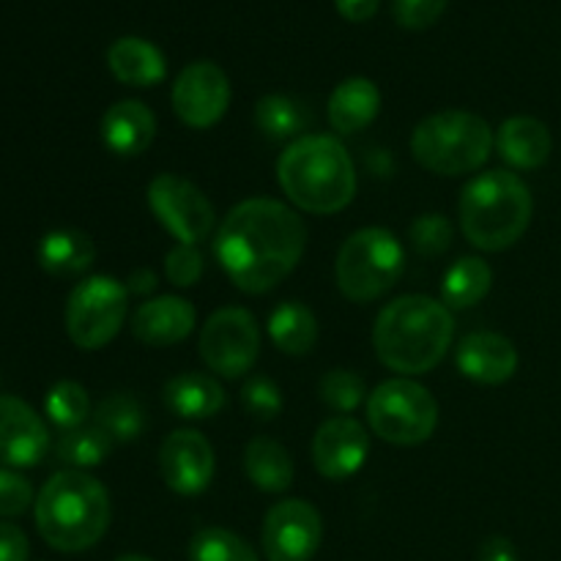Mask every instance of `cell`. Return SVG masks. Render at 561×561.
Wrapping results in <instances>:
<instances>
[{"mask_svg":"<svg viewBox=\"0 0 561 561\" xmlns=\"http://www.w3.org/2000/svg\"><path fill=\"white\" fill-rule=\"evenodd\" d=\"M305 247L301 217L272 197H252L230 208L214 241L222 272L252 296L277 288L299 266Z\"/></svg>","mask_w":561,"mask_h":561,"instance_id":"1","label":"cell"},{"mask_svg":"<svg viewBox=\"0 0 561 561\" xmlns=\"http://www.w3.org/2000/svg\"><path fill=\"white\" fill-rule=\"evenodd\" d=\"M453 337V312L431 296H400L378 312L373 327L378 359L403 376L433 370L449 351Z\"/></svg>","mask_w":561,"mask_h":561,"instance_id":"2","label":"cell"},{"mask_svg":"<svg viewBox=\"0 0 561 561\" xmlns=\"http://www.w3.org/2000/svg\"><path fill=\"white\" fill-rule=\"evenodd\" d=\"M277 181L290 203L310 214H337L354 201L356 170L337 137L305 135L277 162Z\"/></svg>","mask_w":561,"mask_h":561,"instance_id":"3","label":"cell"},{"mask_svg":"<svg viewBox=\"0 0 561 561\" xmlns=\"http://www.w3.org/2000/svg\"><path fill=\"white\" fill-rule=\"evenodd\" d=\"M36 526L49 548L80 553L96 546L110 526V496L104 485L82 471L49 477L36 499Z\"/></svg>","mask_w":561,"mask_h":561,"instance_id":"4","label":"cell"},{"mask_svg":"<svg viewBox=\"0 0 561 561\" xmlns=\"http://www.w3.org/2000/svg\"><path fill=\"white\" fill-rule=\"evenodd\" d=\"M460 230L469 244L502 252L526 233L535 214L529 186L510 170H488L460 192Z\"/></svg>","mask_w":561,"mask_h":561,"instance_id":"5","label":"cell"},{"mask_svg":"<svg viewBox=\"0 0 561 561\" xmlns=\"http://www.w3.org/2000/svg\"><path fill=\"white\" fill-rule=\"evenodd\" d=\"M493 131L485 118L466 110L427 115L411 135V153L436 175H466L488 162Z\"/></svg>","mask_w":561,"mask_h":561,"instance_id":"6","label":"cell"},{"mask_svg":"<svg viewBox=\"0 0 561 561\" xmlns=\"http://www.w3.org/2000/svg\"><path fill=\"white\" fill-rule=\"evenodd\" d=\"M405 272V250L383 228H362L343 241L334 263L343 296L356 305L381 299Z\"/></svg>","mask_w":561,"mask_h":561,"instance_id":"7","label":"cell"},{"mask_svg":"<svg viewBox=\"0 0 561 561\" xmlns=\"http://www.w3.org/2000/svg\"><path fill=\"white\" fill-rule=\"evenodd\" d=\"M367 420L376 436L398 447H416L436 433L438 403L422 383L392 378L367 400Z\"/></svg>","mask_w":561,"mask_h":561,"instance_id":"8","label":"cell"},{"mask_svg":"<svg viewBox=\"0 0 561 561\" xmlns=\"http://www.w3.org/2000/svg\"><path fill=\"white\" fill-rule=\"evenodd\" d=\"M129 310V290L107 274L77 285L66 305V332L82 351H99L121 332Z\"/></svg>","mask_w":561,"mask_h":561,"instance_id":"9","label":"cell"},{"mask_svg":"<svg viewBox=\"0 0 561 561\" xmlns=\"http://www.w3.org/2000/svg\"><path fill=\"white\" fill-rule=\"evenodd\" d=\"M261 354V329L241 307H222L201 332V356L222 378H241L255 367Z\"/></svg>","mask_w":561,"mask_h":561,"instance_id":"10","label":"cell"},{"mask_svg":"<svg viewBox=\"0 0 561 561\" xmlns=\"http://www.w3.org/2000/svg\"><path fill=\"white\" fill-rule=\"evenodd\" d=\"M148 206L159 222L179 239V244H192L208 239L214 230V206L192 181L175 173H159L148 184Z\"/></svg>","mask_w":561,"mask_h":561,"instance_id":"11","label":"cell"},{"mask_svg":"<svg viewBox=\"0 0 561 561\" xmlns=\"http://www.w3.org/2000/svg\"><path fill=\"white\" fill-rule=\"evenodd\" d=\"M323 540V520L310 502L285 499L263 520L261 542L268 561H310Z\"/></svg>","mask_w":561,"mask_h":561,"instance_id":"12","label":"cell"},{"mask_svg":"<svg viewBox=\"0 0 561 561\" xmlns=\"http://www.w3.org/2000/svg\"><path fill=\"white\" fill-rule=\"evenodd\" d=\"M173 110L192 129H208L230 107V80L211 60L190 64L173 82Z\"/></svg>","mask_w":561,"mask_h":561,"instance_id":"13","label":"cell"},{"mask_svg":"<svg viewBox=\"0 0 561 561\" xmlns=\"http://www.w3.org/2000/svg\"><path fill=\"white\" fill-rule=\"evenodd\" d=\"M159 469L170 491L197 496L214 480V449L197 431H173L159 449Z\"/></svg>","mask_w":561,"mask_h":561,"instance_id":"14","label":"cell"},{"mask_svg":"<svg viewBox=\"0 0 561 561\" xmlns=\"http://www.w3.org/2000/svg\"><path fill=\"white\" fill-rule=\"evenodd\" d=\"M370 436L354 416H332L318 427L312 438V460L318 474L327 480H348L365 466Z\"/></svg>","mask_w":561,"mask_h":561,"instance_id":"15","label":"cell"},{"mask_svg":"<svg viewBox=\"0 0 561 561\" xmlns=\"http://www.w3.org/2000/svg\"><path fill=\"white\" fill-rule=\"evenodd\" d=\"M49 433L42 416L20 398H0V460L11 469H31L44 460Z\"/></svg>","mask_w":561,"mask_h":561,"instance_id":"16","label":"cell"},{"mask_svg":"<svg viewBox=\"0 0 561 561\" xmlns=\"http://www.w3.org/2000/svg\"><path fill=\"white\" fill-rule=\"evenodd\" d=\"M455 365L469 381L499 387L518 370V351L504 334L471 332L458 343Z\"/></svg>","mask_w":561,"mask_h":561,"instance_id":"17","label":"cell"},{"mask_svg":"<svg viewBox=\"0 0 561 561\" xmlns=\"http://www.w3.org/2000/svg\"><path fill=\"white\" fill-rule=\"evenodd\" d=\"M195 307L181 296H159V299L146 301L137 307L131 318V334L142 345L151 348H164L186 340L195 329Z\"/></svg>","mask_w":561,"mask_h":561,"instance_id":"18","label":"cell"},{"mask_svg":"<svg viewBox=\"0 0 561 561\" xmlns=\"http://www.w3.org/2000/svg\"><path fill=\"white\" fill-rule=\"evenodd\" d=\"M157 135V118L151 107L137 99L115 102L102 115V142L118 157H140Z\"/></svg>","mask_w":561,"mask_h":561,"instance_id":"19","label":"cell"},{"mask_svg":"<svg viewBox=\"0 0 561 561\" xmlns=\"http://www.w3.org/2000/svg\"><path fill=\"white\" fill-rule=\"evenodd\" d=\"M107 66L115 80L131 88H153L168 77L162 49L140 36L115 38L107 49Z\"/></svg>","mask_w":561,"mask_h":561,"instance_id":"20","label":"cell"},{"mask_svg":"<svg viewBox=\"0 0 561 561\" xmlns=\"http://www.w3.org/2000/svg\"><path fill=\"white\" fill-rule=\"evenodd\" d=\"M496 148L504 162L515 170H537L551 157V131L531 115H513L496 135Z\"/></svg>","mask_w":561,"mask_h":561,"instance_id":"21","label":"cell"},{"mask_svg":"<svg viewBox=\"0 0 561 561\" xmlns=\"http://www.w3.org/2000/svg\"><path fill=\"white\" fill-rule=\"evenodd\" d=\"M381 110V93L367 77H348L329 96V124L340 135H354L373 124Z\"/></svg>","mask_w":561,"mask_h":561,"instance_id":"22","label":"cell"},{"mask_svg":"<svg viewBox=\"0 0 561 561\" xmlns=\"http://www.w3.org/2000/svg\"><path fill=\"white\" fill-rule=\"evenodd\" d=\"M164 405L181 420H211L225 409V389L203 373H181L164 383Z\"/></svg>","mask_w":561,"mask_h":561,"instance_id":"23","label":"cell"},{"mask_svg":"<svg viewBox=\"0 0 561 561\" xmlns=\"http://www.w3.org/2000/svg\"><path fill=\"white\" fill-rule=\"evenodd\" d=\"M36 257L38 266L53 274V277H75V274H82L91 266L93 257H96V244L82 230H49L38 241Z\"/></svg>","mask_w":561,"mask_h":561,"instance_id":"24","label":"cell"},{"mask_svg":"<svg viewBox=\"0 0 561 561\" xmlns=\"http://www.w3.org/2000/svg\"><path fill=\"white\" fill-rule=\"evenodd\" d=\"M244 469L263 493H283L294 485V458L274 438H252L244 449Z\"/></svg>","mask_w":561,"mask_h":561,"instance_id":"25","label":"cell"},{"mask_svg":"<svg viewBox=\"0 0 561 561\" xmlns=\"http://www.w3.org/2000/svg\"><path fill=\"white\" fill-rule=\"evenodd\" d=\"M268 334L274 345L290 356H305L318 343V321L301 301H283L268 318Z\"/></svg>","mask_w":561,"mask_h":561,"instance_id":"26","label":"cell"},{"mask_svg":"<svg viewBox=\"0 0 561 561\" xmlns=\"http://www.w3.org/2000/svg\"><path fill=\"white\" fill-rule=\"evenodd\" d=\"M493 285V272L480 257H460L449 266L442 283L444 305L453 310H466V307L480 305Z\"/></svg>","mask_w":561,"mask_h":561,"instance_id":"27","label":"cell"},{"mask_svg":"<svg viewBox=\"0 0 561 561\" xmlns=\"http://www.w3.org/2000/svg\"><path fill=\"white\" fill-rule=\"evenodd\" d=\"M96 427L113 442H137L146 431V411L135 394L115 392L96 405Z\"/></svg>","mask_w":561,"mask_h":561,"instance_id":"28","label":"cell"},{"mask_svg":"<svg viewBox=\"0 0 561 561\" xmlns=\"http://www.w3.org/2000/svg\"><path fill=\"white\" fill-rule=\"evenodd\" d=\"M307 121H310V113L305 110V104L283 96V93H268L255 104L257 129L272 140H288V137L301 135Z\"/></svg>","mask_w":561,"mask_h":561,"instance_id":"29","label":"cell"},{"mask_svg":"<svg viewBox=\"0 0 561 561\" xmlns=\"http://www.w3.org/2000/svg\"><path fill=\"white\" fill-rule=\"evenodd\" d=\"M110 453H113V438L99 427H75V431H66L55 444L58 460L71 469H91V466L104 463Z\"/></svg>","mask_w":561,"mask_h":561,"instance_id":"30","label":"cell"},{"mask_svg":"<svg viewBox=\"0 0 561 561\" xmlns=\"http://www.w3.org/2000/svg\"><path fill=\"white\" fill-rule=\"evenodd\" d=\"M190 561H257V553L233 531L211 526L192 537Z\"/></svg>","mask_w":561,"mask_h":561,"instance_id":"31","label":"cell"},{"mask_svg":"<svg viewBox=\"0 0 561 561\" xmlns=\"http://www.w3.org/2000/svg\"><path fill=\"white\" fill-rule=\"evenodd\" d=\"M44 411L60 431H75L91 414V400H88V392L77 381H58L47 392Z\"/></svg>","mask_w":561,"mask_h":561,"instance_id":"32","label":"cell"},{"mask_svg":"<svg viewBox=\"0 0 561 561\" xmlns=\"http://www.w3.org/2000/svg\"><path fill=\"white\" fill-rule=\"evenodd\" d=\"M318 394H321V400L329 409L340 411V414H351V411H356L365 403L367 387L356 373L332 370L318 383Z\"/></svg>","mask_w":561,"mask_h":561,"instance_id":"33","label":"cell"},{"mask_svg":"<svg viewBox=\"0 0 561 561\" xmlns=\"http://www.w3.org/2000/svg\"><path fill=\"white\" fill-rule=\"evenodd\" d=\"M453 222L444 214H422L409 228L411 247L422 257H442L453 244Z\"/></svg>","mask_w":561,"mask_h":561,"instance_id":"34","label":"cell"},{"mask_svg":"<svg viewBox=\"0 0 561 561\" xmlns=\"http://www.w3.org/2000/svg\"><path fill=\"white\" fill-rule=\"evenodd\" d=\"M241 405L255 420H274L283 411V394L268 376H252L241 389Z\"/></svg>","mask_w":561,"mask_h":561,"instance_id":"35","label":"cell"},{"mask_svg":"<svg viewBox=\"0 0 561 561\" xmlns=\"http://www.w3.org/2000/svg\"><path fill=\"white\" fill-rule=\"evenodd\" d=\"M449 0H392V16L405 31H427L442 20Z\"/></svg>","mask_w":561,"mask_h":561,"instance_id":"36","label":"cell"},{"mask_svg":"<svg viewBox=\"0 0 561 561\" xmlns=\"http://www.w3.org/2000/svg\"><path fill=\"white\" fill-rule=\"evenodd\" d=\"M164 274L173 285L179 288H192L197 285V279L203 277V255L197 252V247L192 244H179L168 252L164 257Z\"/></svg>","mask_w":561,"mask_h":561,"instance_id":"37","label":"cell"},{"mask_svg":"<svg viewBox=\"0 0 561 561\" xmlns=\"http://www.w3.org/2000/svg\"><path fill=\"white\" fill-rule=\"evenodd\" d=\"M33 502V488L25 477L9 469H0V518L22 515Z\"/></svg>","mask_w":561,"mask_h":561,"instance_id":"38","label":"cell"},{"mask_svg":"<svg viewBox=\"0 0 561 561\" xmlns=\"http://www.w3.org/2000/svg\"><path fill=\"white\" fill-rule=\"evenodd\" d=\"M31 542L25 531L14 524H0V561H27Z\"/></svg>","mask_w":561,"mask_h":561,"instance_id":"39","label":"cell"},{"mask_svg":"<svg viewBox=\"0 0 561 561\" xmlns=\"http://www.w3.org/2000/svg\"><path fill=\"white\" fill-rule=\"evenodd\" d=\"M477 561H520V559L513 542H510L507 537L496 535V537H488V540L482 542L480 551H477Z\"/></svg>","mask_w":561,"mask_h":561,"instance_id":"40","label":"cell"},{"mask_svg":"<svg viewBox=\"0 0 561 561\" xmlns=\"http://www.w3.org/2000/svg\"><path fill=\"white\" fill-rule=\"evenodd\" d=\"M337 5V14L348 22H367L370 16H376L381 0H334Z\"/></svg>","mask_w":561,"mask_h":561,"instance_id":"41","label":"cell"},{"mask_svg":"<svg viewBox=\"0 0 561 561\" xmlns=\"http://www.w3.org/2000/svg\"><path fill=\"white\" fill-rule=\"evenodd\" d=\"M153 288H157V274H153L151 268H135V272L129 274V279H126V290H129V294L146 296L151 294Z\"/></svg>","mask_w":561,"mask_h":561,"instance_id":"42","label":"cell"},{"mask_svg":"<svg viewBox=\"0 0 561 561\" xmlns=\"http://www.w3.org/2000/svg\"><path fill=\"white\" fill-rule=\"evenodd\" d=\"M115 561H151V559H146V557H137V553H129V557H121V559H115Z\"/></svg>","mask_w":561,"mask_h":561,"instance_id":"43","label":"cell"}]
</instances>
